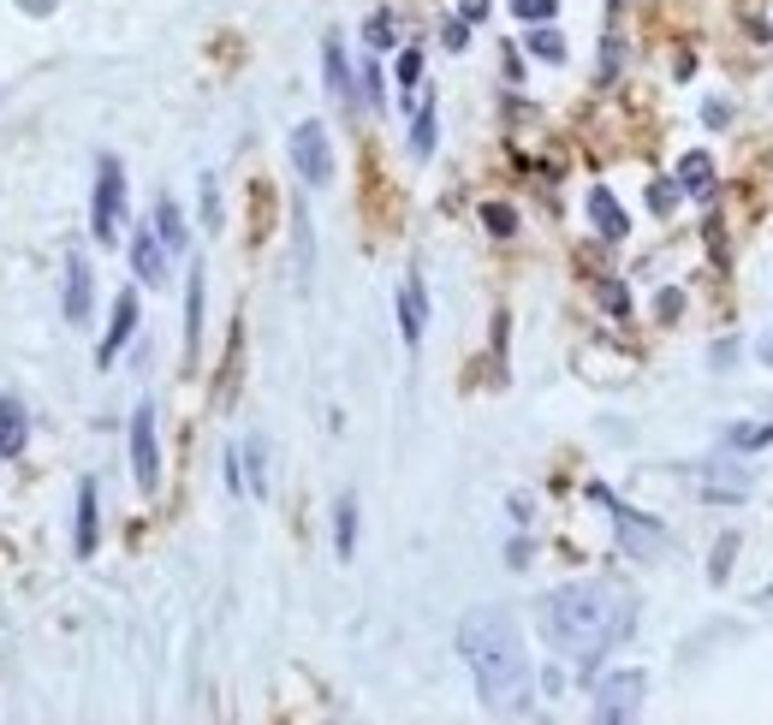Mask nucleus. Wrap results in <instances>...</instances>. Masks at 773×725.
<instances>
[{"instance_id": "nucleus-1", "label": "nucleus", "mask_w": 773, "mask_h": 725, "mask_svg": "<svg viewBox=\"0 0 773 725\" xmlns=\"http://www.w3.org/2000/svg\"><path fill=\"white\" fill-rule=\"evenodd\" d=\"M536 618H541L548 648L572 654L577 666L589 672L607 648H619L631 636V625H637V601H631L619 583H565V589L541 595Z\"/></svg>"}, {"instance_id": "nucleus-2", "label": "nucleus", "mask_w": 773, "mask_h": 725, "mask_svg": "<svg viewBox=\"0 0 773 725\" xmlns=\"http://www.w3.org/2000/svg\"><path fill=\"white\" fill-rule=\"evenodd\" d=\"M459 654H464V666H471L476 702H483L488 714H529V702H536V666H529V654H524V636H518L512 613H500V607L464 613Z\"/></svg>"}, {"instance_id": "nucleus-3", "label": "nucleus", "mask_w": 773, "mask_h": 725, "mask_svg": "<svg viewBox=\"0 0 773 725\" xmlns=\"http://www.w3.org/2000/svg\"><path fill=\"white\" fill-rule=\"evenodd\" d=\"M90 233H96V245H120V233H125V167L113 155H101V167H96V197H90Z\"/></svg>"}, {"instance_id": "nucleus-4", "label": "nucleus", "mask_w": 773, "mask_h": 725, "mask_svg": "<svg viewBox=\"0 0 773 725\" xmlns=\"http://www.w3.org/2000/svg\"><path fill=\"white\" fill-rule=\"evenodd\" d=\"M643 696H649V672H607L601 678V690H595V720H607V725H619V720H631L643 708Z\"/></svg>"}, {"instance_id": "nucleus-5", "label": "nucleus", "mask_w": 773, "mask_h": 725, "mask_svg": "<svg viewBox=\"0 0 773 725\" xmlns=\"http://www.w3.org/2000/svg\"><path fill=\"white\" fill-rule=\"evenodd\" d=\"M589 500H601L607 512H613V524H619V541H625V553H637V559H654L666 547V536H661V524H649V517H637L631 512L625 500H613V493L601 488V482H595L589 488Z\"/></svg>"}, {"instance_id": "nucleus-6", "label": "nucleus", "mask_w": 773, "mask_h": 725, "mask_svg": "<svg viewBox=\"0 0 773 725\" xmlns=\"http://www.w3.org/2000/svg\"><path fill=\"white\" fill-rule=\"evenodd\" d=\"M291 167L303 173V185H327V179H334V143H327L322 120H303L298 132H291Z\"/></svg>"}, {"instance_id": "nucleus-7", "label": "nucleus", "mask_w": 773, "mask_h": 725, "mask_svg": "<svg viewBox=\"0 0 773 725\" xmlns=\"http://www.w3.org/2000/svg\"><path fill=\"white\" fill-rule=\"evenodd\" d=\"M132 470L137 488L155 493L161 488V440H155V404H137L132 411Z\"/></svg>"}, {"instance_id": "nucleus-8", "label": "nucleus", "mask_w": 773, "mask_h": 725, "mask_svg": "<svg viewBox=\"0 0 773 725\" xmlns=\"http://www.w3.org/2000/svg\"><path fill=\"white\" fill-rule=\"evenodd\" d=\"M423 327H428V291H423V274H404L399 279V334L404 346H423Z\"/></svg>"}, {"instance_id": "nucleus-9", "label": "nucleus", "mask_w": 773, "mask_h": 725, "mask_svg": "<svg viewBox=\"0 0 773 725\" xmlns=\"http://www.w3.org/2000/svg\"><path fill=\"white\" fill-rule=\"evenodd\" d=\"M132 334H137V291H120V298H113V322H108V334H101V346H96V363L108 368L125 351Z\"/></svg>"}, {"instance_id": "nucleus-10", "label": "nucleus", "mask_w": 773, "mask_h": 725, "mask_svg": "<svg viewBox=\"0 0 773 725\" xmlns=\"http://www.w3.org/2000/svg\"><path fill=\"white\" fill-rule=\"evenodd\" d=\"M90 303H96L90 262L72 250V257H66V327H84V322H90Z\"/></svg>"}, {"instance_id": "nucleus-11", "label": "nucleus", "mask_w": 773, "mask_h": 725, "mask_svg": "<svg viewBox=\"0 0 773 725\" xmlns=\"http://www.w3.org/2000/svg\"><path fill=\"white\" fill-rule=\"evenodd\" d=\"M167 257H173V250L161 245L155 226H144V233L132 238V268H137V279H144V286H161V279H167Z\"/></svg>"}, {"instance_id": "nucleus-12", "label": "nucleus", "mask_w": 773, "mask_h": 725, "mask_svg": "<svg viewBox=\"0 0 773 725\" xmlns=\"http://www.w3.org/2000/svg\"><path fill=\"white\" fill-rule=\"evenodd\" d=\"M96 541H101V505H96V482L84 476L78 482V529H72V553L96 559Z\"/></svg>"}, {"instance_id": "nucleus-13", "label": "nucleus", "mask_w": 773, "mask_h": 725, "mask_svg": "<svg viewBox=\"0 0 773 725\" xmlns=\"http://www.w3.org/2000/svg\"><path fill=\"white\" fill-rule=\"evenodd\" d=\"M589 221H595V233H601V238H625V233H631L625 209H619V197H613L607 185L589 190Z\"/></svg>"}, {"instance_id": "nucleus-14", "label": "nucleus", "mask_w": 773, "mask_h": 725, "mask_svg": "<svg viewBox=\"0 0 773 725\" xmlns=\"http://www.w3.org/2000/svg\"><path fill=\"white\" fill-rule=\"evenodd\" d=\"M696 482H702L708 500H744V493H750V476H744V470H732V464H708Z\"/></svg>"}, {"instance_id": "nucleus-15", "label": "nucleus", "mask_w": 773, "mask_h": 725, "mask_svg": "<svg viewBox=\"0 0 773 725\" xmlns=\"http://www.w3.org/2000/svg\"><path fill=\"white\" fill-rule=\"evenodd\" d=\"M678 190H684V197H714V161H708L702 155V149H690V155H684L678 161Z\"/></svg>"}, {"instance_id": "nucleus-16", "label": "nucleus", "mask_w": 773, "mask_h": 725, "mask_svg": "<svg viewBox=\"0 0 773 725\" xmlns=\"http://www.w3.org/2000/svg\"><path fill=\"white\" fill-rule=\"evenodd\" d=\"M24 440H30V423H24L18 399H0V458H18Z\"/></svg>"}, {"instance_id": "nucleus-17", "label": "nucleus", "mask_w": 773, "mask_h": 725, "mask_svg": "<svg viewBox=\"0 0 773 725\" xmlns=\"http://www.w3.org/2000/svg\"><path fill=\"white\" fill-rule=\"evenodd\" d=\"M411 113H416V120H411V155H416V161H428V155H435V96L423 90Z\"/></svg>"}, {"instance_id": "nucleus-18", "label": "nucleus", "mask_w": 773, "mask_h": 725, "mask_svg": "<svg viewBox=\"0 0 773 725\" xmlns=\"http://www.w3.org/2000/svg\"><path fill=\"white\" fill-rule=\"evenodd\" d=\"M322 66H327V90H334V101H346V108H351V72H346V48H339V36H322Z\"/></svg>"}, {"instance_id": "nucleus-19", "label": "nucleus", "mask_w": 773, "mask_h": 725, "mask_svg": "<svg viewBox=\"0 0 773 725\" xmlns=\"http://www.w3.org/2000/svg\"><path fill=\"white\" fill-rule=\"evenodd\" d=\"M334 553L339 559L358 553V500L351 493H339V505H334Z\"/></svg>"}, {"instance_id": "nucleus-20", "label": "nucleus", "mask_w": 773, "mask_h": 725, "mask_svg": "<svg viewBox=\"0 0 773 725\" xmlns=\"http://www.w3.org/2000/svg\"><path fill=\"white\" fill-rule=\"evenodd\" d=\"M155 233H161V245H167V250H185V214H179V202H173V197H155Z\"/></svg>"}, {"instance_id": "nucleus-21", "label": "nucleus", "mask_w": 773, "mask_h": 725, "mask_svg": "<svg viewBox=\"0 0 773 725\" xmlns=\"http://www.w3.org/2000/svg\"><path fill=\"white\" fill-rule=\"evenodd\" d=\"M185 346H202V274H191V286H185Z\"/></svg>"}, {"instance_id": "nucleus-22", "label": "nucleus", "mask_w": 773, "mask_h": 725, "mask_svg": "<svg viewBox=\"0 0 773 725\" xmlns=\"http://www.w3.org/2000/svg\"><path fill=\"white\" fill-rule=\"evenodd\" d=\"M529 54H536V60H548V66H560V60H565V36L541 24V30H529Z\"/></svg>"}, {"instance_id": "nucleus-23", "label": "nucleus", "mask_w": 773, "mask_h": 725, "mask_svg": "<svg viewBox=\"0 0 773 725\" xmlns=\"http://www.w3.org/2000/svg\"><path fill=\"white\" fill-rule=\"evenodd\" d=\"M726 447H738V452L773 447V423H750V428H732V435H726Z\"/></svg>"}, {"instance_id": "nucleus-24", "label": "nucleus", "mask_w": 773, "mask_h": 725, "mask_svg": "<svg viewBox=\"0 0 773 725\" xmlns=\"http://www.w3.org/2000/svg\"><path fill=\"white\" fill-rule=\"evenodd\" d=\"M358 84H363V101H370V108H387V78H382V66H375V60H363Z\"/></svg>"}, {"instance_id": "nucleus-25", "label": "nucleus", "mask_w": 773, "mask_h": 725, "mask_svg": "<svg viewBox=\"0 0 773 725\" xmlns=\"http://www.w3.org/2000/svg\"><path fill=\"white\" fill-rule=\"evenodd\" d=\"M483 226H488L494 238H512L518 233V214L506 209V202H483Z\"/></svg>"}, {"instance_id": "nucleus-26", "label": "nucleus", "mask_w": 773, "mask_h": 725, "mask_svg": "<svg viewBox=\"0 0 773 725\" xmlns=\"http://www.w3.org/2000/svg\"><path fill=\"white\" fill-rule=\"evenodd\" d=\"M553 12H560V0H512V18H524V24H548Z\"/></svg>"}, {"instance_id": "nucleus-27", "label": "nucleus", "mask_w": 773, "mask_h": 725, "mask_svg": "<svg viewBox=\"0 0 773 725\" xmlns=\"http://www.w3.org/2000/svg\"><path fill=\"white\" fill-rule=\"evenodd\" d=\"M363 36H370V48H392L399 36H392V12H370V24H363Z\"/></svg>"}, {"instance_id": "nucleus-28", "label": "nucleus", "mask_w": 773, "mask_h": 725, "mask_svg": "<svg viewBox=\"0 0 773 725\" xmlns=\"http://www.w3.org/2000/svg\"><path fill=\"white\" fill-rule=\"evenodd\" d=\"M245 458H250V493H269V470H262V440H245Z\"/></svg>"}, {"instance_id": "nucleus-29", "label": "nucleus", "mask_w": 773, "mask_h": 725, "mask_svg": "<svg viewBox=\"0 0 773 725\" xmlns=\"http://www.w3.org/2000/svg\"><path fill=\"white\" fill-rule=\"evenodd\" d=\"M732 553H738V536H720L714 565H708V577H714V583H726V577H732Z\"/></svg>"}, {"instance_id": "nucleus-30", "label": "nucleus", "mask_w": 773, "mask_h": 725, "mask_svg": "<svg viewBox=\"0 0 773 725\" xmlns=\"http://www.w3.org/2000/svg\"><path fill=\"white\" fill-rule=\"evenodd\" d=\"M678 197H684L678 185H649V209H654V214H666V209H673Z\"/></svg>"}, {"instance_id": "nucleus-31", "label": "nucleus", "mask_w": 773, "mask_h": 725, "mask_svg": "<svg viewBox=\"0 0 773 725\" xmlns=\"http://www.w3.org/2000/svg\"><path fill=\"white\" fill-rule=\"evenodd\" d=\"M440 42H447L452 54H459V48L471 42V24H464V18H447V30H440Z\"/></svg>"}, {"instance_id": "nucleus-32", "label": "nucleus", "mask_w": 773, "mask_h": 725, "mask_svg": "<svg viewBox=\"0 0 773 725\" xmlns=\"http://www.w3.org/2000/svg\"><path fill=\"white\" fill-rule=\"evenodd\" d=\"M202 221H221V190H214V179H202Z\"/></svg>"}, {"instance_id": "nucleus-33", "label": "nucleus", "mask_w": 773, "mask_h": 725, "mask_svg": "<svg viewBox=\"0 0 773 725\" xmlns=\"http://www.w3.org/2000/svg\"><path fill=\"white\" fill-rule=\"evenodd\" d=\"M702 120H708V125H714V132H720V125L732 120V101H720V96H714V101H702Z\"/></svg>"}, {"instance_id": "nucleus-34", "label": "nucleus", "mask_w": 773, "mask_h": 725, "mask_svg": "<svg viewBox=\"0 0 773 725\" xmlns=\"http://www.w3.org/2000/svg\"><path fill=\"white\" fill-rule=\"evenodd\" d=\"M488 7H494V0H459V18L476 24V18H488Z\"/></svg>"}, {"instance_id": "nucleus-35", "label": "nucleus", "mask_w": 773, "mask_h": 725, "mask_svg": "<svg viewBox=\"0 0 773 725\" xmlns=\"http://www.w3.org/2000/svg\"><path fill=\"white\" fill-rule=\"evenodd\" d=\"M18 7H24V12H30V18H48V12H54V7H60V0H18Z\"/></svg>"}, {"instance_id": "nucleus-36", "label": "nucleus", "mask_w": 773, "mask_h": 725, "mask_svg": "<svg viewBox=\"0 0 773 725\" xmlns=\"http://www.w3.org/2000/svg\"><path fill=\"white\" fill-rule=\"evenodd\" d=\"M678 310H684V298H678V291H661V315H666V322H673Z\"/></svg>"}, {"instance_id": "nucleus-37", "label": "nucleus", "mask_w": 773, "mask_h": 725, "mask_svg": "<svg viewBox=\"0 0 773 725\" xmlns=\"http://www.w3.org/2000/svg\"><path fill=\"white\" fill-rule=\"evenodd\" d=\"M762 363H773V334L762 339Z\"/></svg>"}]
</instances>
